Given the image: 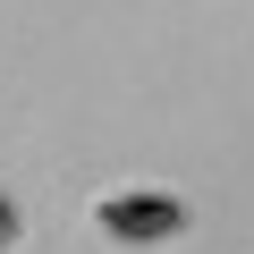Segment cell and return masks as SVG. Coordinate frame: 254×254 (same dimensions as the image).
Returning a JSON list of instances; mask_svg holds the SVG:
<instances>
[{"label": "cell", "instance_id": "1", "mask_svg": "<svg viewBox=\"0 0 254 254\" xmlns=\"http://www.w3.org/2000/svg\"><path fill=\"white\" fill-rule=\"evenodd\" d=\"M93 229L119 237V246H161V237L187 229V203L178 195H102L93 203Z\"/></svg>", "mask_w": 254, "mask_h": 254}, {"label": "cell", "instance_id": "2", "mask_svg": "<svg viewBox=\"0 0 254 254\" xmlns=\"http://www.w3.org/2000/svg\"><path fill=\"white\" fill-rule=\"evenodd\" d=\"M0 246H17V212L9 203H0Z\"/></svg>", "mask_w": 254, "mask_h": 254}]
</instances>
